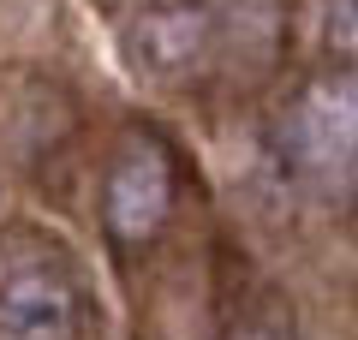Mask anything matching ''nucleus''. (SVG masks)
<instances>
[{
  "instance_id": "nucleus-2",
  "label": "nucleus",
  "mask_w": 358,
  "mask_h": 340,
  "mask_svg": "<svg viewBox=\"0 0 358 340\" xmlns=\"http://www.w3.org/2000/svg\"><path fill=\"white\" fill-rule=\"evenodd\" d=\"M84 281L60 239L36 227L0 233V334L13 340H78Z\"/></svg>"
},
{
  "instance_id": "nucleus-7",
  "label": "nucleus",
  "mask_w": 358,
  "mask_h": 340,
  "mask_svg": "<svg viewBox=\"0 0 358 340\" xmlns=\"http://www.w3.org/2000/svg\"><path fill=\"white\" fill-rule=\"evenodd\" d=\"M352 197H358V167H352Z\"/></svg>"
},
{
  "instance_id": "nucleus-1",
  "label": "nucleus",
  "mask_w": 358,
  "mask_h": 340,
  "mask_svg": "<svg viewBox=\"0 0 358 340\" xmlns=\"http://www.w3.org/2000/svg\"><path fill=\"white\" fill-rule=\"evenodd\" d=\"M281 48V0H150L126 30L138 78L167 90L268 72Z\"/></svg>"
},
{
  "instance_id": "nucleus-5",
  "label": "nucleus",
  "mask_w": 358,
  "mask_h": 340,
  "mask_svg": "<svg viewBox=\"0 0 358 340\" xmlns=\"http://www.w3.org/2000/svg\"><path fill=\"white\" fill-rule=\"evenodd\" d=\"M329 42L341 54H358V0H329Z\"/></svg>"
},
{
  "instance_id": "nucleus-6",
  "label": "nucleus",
  "mask_w": 358,
  "mask_h": 340,
  "mask_svg": "<svg viewBox=\"0 0 358 340\" xmlns=\"http://www.w3.org/2000/svg\"><path fill=\"white\" fill-rule=\"evenodd\" d=\"M233 340H281V334H263V328H239Z\"/></svg>"
},
{
  "instance_id": "nucleus-4",
  "label": "nucleus",
  "mask_w": 358,
  "mask_h": 340,
  "mask_svg": "<svg viewBox=\"0 0 358 340\" xmlns=\"http://www.w3.org/2000/svg\"><path fill=\"white\" fill-rule=\"evenodd\" d=\"M167 209H173V155L162 150V138L131 132L114 150L108 179H102L108 233H114L120 245H143L155 227L167 221Z\"/></svg>"
},
{
  "instance_id": "nucleus-3",
  "label": "nucleus",
  "mask_w": 358,
  "mask_h": 340,
  "mask_svg": "<svg viewBox=\"0 0 358 340\" xmlns=\"http://www.w3.org/2000/svg\"><path fill=\"white\" fill-rule=\"evenodd\" d=\"M268 150L293 179H329L341 167H358V78L322 72L299 84L268 126Z\"/></svg>"
}]
</instances>
